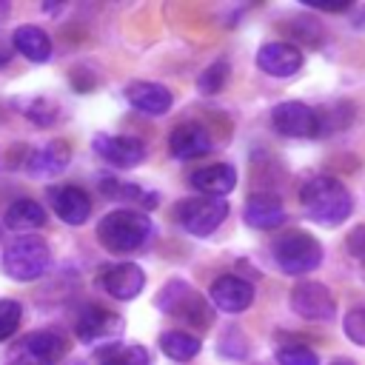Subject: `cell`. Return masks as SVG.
Wrapping results in <instances>:
<instances>
[{"label": "cell", "mask_w": 365, "mask_h": 365, "mask_svg": "<svg viewBox=\"0 0 365 365\" xmlns=\"http://www.w3.org/2000/svg\"><path fill=\"white\" fill-rule=\"evenodd\" d=\"M345 248H348V254H351L356 262L365 265V225H354V228L348 231Z\"/></svg>", "instance_id": "obj_33"}, {"label": "cell", "mask_w": 365, "mask_h": 365, "mask_svg": "<svg viewBox=\"0 0 365 365\" xmlns=\"http://www.w3.org/2000/svg\"><path fill=\"white\" fill-rule=\"evenodd\" d=\"M277 365H319V356L305 345L277 348Z\"/></svg>", "instance_id": "obj_31"}, {"label": "cell", "mask_w": 365, "mask_h": 365, "mask_svg": "<svg viewBox=\"0 0 365 365\" xmlns=\"http://www.w3.org/2000/svg\"><path fill=\"white\" fill-rule=\"evenodd\" d=\"M17 108L37 128H48V125H54L60 120V103L51 100V97H43V94L29 97V100H17Z\"/></svg>", "instance_id": "obj_23"}, {"label": "cell", "mask_w": 365, "mask_h": 365, "mask_svg": "<svg viewBox=\"0 0 365 365\" xmlns=\"http://www.w3.org/2000/svg\"><path fill=\"white\" fill-rule=\"evenodd\" d=\"M74 334L86 342V345H94L97 351H106V348H114L120 345V334H123V319L100 305H88L80 311L77 322H74Z\"/></svg>", "instance_id": "obj_8"}, {"label": "cell", "mask_w": 365, "mask_h": 365, "mask_svg": "<svg viewBox=\"0 0 365 365\" xmlns=\"http://www.w3.org/2000/svg\"><path fill=\"white\" fill-rule=\"evenodd\" d=\"M242 220H245V225H251V228H257V231L277 228V225H282V222H285L282 200H279L277 194H268V191L251 194V197H248V202H245Z\"/></svg>", "instance_id": "obj_17"}, {"label": "cell", "mask_w": 365, "mask_h": 365, "mask_svg": "<svg viewBox=\"0 0 365 365\" xmlns=\"http://www.w3.org/2000/svg\"><path fill=\"white\" fill-rule=\"evenodd\" d=\"M228 74H231L228 60H214V63H211V66L197 77V91H200L202 97L220 94V91H222V86H225V80H228Z\"/></svg>", "instance_id": "obj_27"}, {"label": "cell", "mask_w": 365, "mask_h": 365, "mask_svg": "<svg viewBox=\"0 0 365 365\" xmlns=\"http://www.w3.org/2000/svg\"><path fill=\"white\" fill-rule=\"evenodd\" d=\"M14 51H20L31 63H46L51 57V37L37 26H17L11 34Z\"/></svg>", "instance_id": "obj_21"}, {"label": "cell", "mask_w": 365, "mask_h": 365, "mask_svg": "<svg viewBox=\"0 0 365 365\" xmlns=\"http://www.w3.org/2000/svg\"><path fill=\"white\" fill-rule=\"evenodd\" d=\"M125 100H128L131 108H137L140 114H148V117H160L174 106V94L165 86L151 83V80L128 83L125 86Z\"/></svg>", "instance_id": "obj_14"}, {"label": "cell", "mask_w": 365, "mask_h": 365, "mask_svg": "<svg viewBox=\"0 0 365 365\" xmlns=\"http://www.w3.org/2000/svg\"><path fill=\"white\" fill-rule=\"evenodd\" d=\"M100 191H103V197L117 200V202H145V208H154V202H157V194H148L137 182H125V180H114V177H103Z\"/></svg>", "instance_id": "obj_24"}, {"label": "cell", "mask_w": 365, "mask_h": 365, "mask_svg": "<svg viewBox=\"0 0 365 365\" xmlns=\"http://www.w3.org/2000/svg\"><path fill=\"white\" fill-rule=\"evenodd\" d=\"M342 331H345V336H348L354 345H362V348H365V308L348 311L345 319H342Z\"/></svg>", "instance_id": "obj_32"}, {"label": "cell", "mask_w": 365, "mask_h": 365, "mask_svg": "<svg viewBox=\"0 0 365 365\" xmlns=\"http://www.w3.org/2000/svg\"><path fill=\"white\" fill-rule=\"evenodd\" d=\"M291 34L299 43H305V46H319L322 43V26L314 17H297V20H291Z\"/></svg>", "instance_id": "obj_30"}, {"label": "cell", "mask_w": 365, "mask_h": 365, "mask_svg": "<svg viewBox=\"0 0 365 365\" xmlns=\"http://www.w3.org/2000/svg\"><path fill=\"white\" fill-rule=\"evenodd\" d=\"M100 282H103L108 297H114V299H134L145 288V271L140 265H134V262H120V265L103 268Z\"/></svg>", "instance_id": "obj_15"}, {"label": "cell", "mask_w": 365, "mask_h": 365, "mask_svg": "<svg viewBox=\"0 0 365 365\" xmlns=\"http://www.w3.org/2000/svg\"><path fill=\"white\" fill-rule=\"evenodd\" d=\"M9 9H11V6H9V3H6V0H0V20H3V17H6V14H9Z\"/></svg>", "instance_id": "obj_36"}, {"label": "cell", "mask_w": 365, "mask_h": 365, "mask_svg": "<svg viewBox=\"0 0 365 365\" xmlns=\"http://www.w3.org/2000/svg\"><path fill=\"white\" fill-rule=\"evenodd\" d=\"M160 351L174 362H188L200 354V339L188 331H165L160 334Z\"/></svg>", "instance_id": "obj_25"}, {"label": "cell", "mask_w": 365, "mask_h": 365, "mask_svg": "<svg viewBox=\"0 0 365 365\" xmlns=\"http://www.w3.org/2000/svg\"><path fill=\"white\" fill-rule=\"evenodd\" d=\"M331 365H356V362H354V359H345V356H339V359H334Z\"/></svg>", "instance_id": "obj_37"}, {"label": "cell", "mask_w": 365, "mask_h": 365, "mask_svg": "<svg viewBox=\"0 0 365 365\" xmlns=\"http://www.w3.org/2000/svg\"><path fill=\"white\" fill-rule=\"evenodd\" d=\"M291 308L297 317L311 322H331L336 314V299L322 282H297L291 288Z\"/></svg>", "instance_id": "obj_10"}, {"label": "cell", "mask_w": 365, "mask_h": 365, "mask_svg": "<svg viewBox=\"0 0 365 365\" xmlns=\"http://www.w3.org/2000/svg\"><path fill=\"white\" fill-rule=\"evenodd\" d=\"M257 68L268 77H294L302 68V51L291 43H262L257 51Z\"/></svg>", "instance_id": "obj_13"}, {"label": "cell", "mask_w": 365, "mask_h": 365, "mask_svg": "<svg viewBox=\"0 0 365 365\" xmlns=\"http://www.w3.org/2000/svg\"><path fill=\"white\" fill-rule=\"evenodd\" d=\"M208 299H211L214 308H220L225 314H240L254 302V285L248 279H242V277L225 274V277L211 282Z\"/></svg>", "instance_id": "obj_12"}, {"label": "cell", "mask_w": 365, "mask_h": 365, "mask_svg": "<svg viewBox=\"0 0 365 365\" xmlns=\"http://www.w3.org/2000/svg\"><path fill=\"white\" fill-rule=\"evenodd\" d=\"M11 57H14V43H11V37L0 29V66H9Z\"/></svg>", "instance_id": "obj_34"}, {"label": "cell", "mask_w": 365, "mask_h": 365, "mask_svg": "<svg viewBox=\"0 0 365 365\" xmlns=\"http://www.w3.org/2000/svg\"><path fill=\"white\" fill-rule=\"evenodd\" d=\"M63 365H88V362H86V359H80V356H71V359H66Z\"/></svg>", "instance_id": "obj_35"}, {"label": "cell", "mask_w": 365, "mask_h": 365, "mask_svg": "<svg viewBox=\"0 0 365 365\" xmlns=\"http://www.w3.org/2000/svg\"><path fill=\"white\" fill-rule=\"evenodd\" d=\"M68 163H71V148H68V143L51 140V143H46L43 148H37V151L29 154L26 168H29V174H34V177H57L60 171H66Z\"/></svg>", "instance_id": "obj_20"}, {"label": "cell", "mask_w": 365, "mask_h": 365, "mask_svg": "<svg viewBox=\"0 0 365 365\" xmlns=\"http://www.w3.org/2000/svg\"><path fill=\"white\" fill-rule=\"evenodd\" d=\"M217 354L225 359H245L248 356V336L237 325H228L217 342Z\"/></svg>", "instance_id": "obj_28"}, {"label": "cell", "mask_w": 365, "mask_h": 365, "mask_svg": "<svg viewBox=\"0 0 365 365\" xmlns=\"http://www.w3.org/2000/svg\"><path fill=\"white\" fill-rule=\"evenodd\" d=\"M168 151L177 160H191V157H202L211 151V137L200 123H182L171 131L168 137Z\"/></svg>", "instance_id": "obj_19"}, {"label": "cell", "mask_w": 365, "mask_h": 365, "mask_svg": "<svg viewBox=\"0 0 365 365\" xmlns=\"http://www.w3.org/2000/svg\"><path fill=\"white\" fill-rule=\"evenodd\" d=\"M48 202L54 208V214L66 222V225H83L91 214V200L83 188L77 185H60V188H48Z\"/></svg>", "instance_id": "obj_16"}, {"label": "cell", "mask_w": 365, "mask_h": 365, "mask_svg": "<svg viewBox=\"0 0 365 365\" xmlns=\"http://www.w3.org/2000/svg\"><path fill=\"white\" fill-rule=\"evenodd\" d=\"M148 214L137 208H114L97 222V240L114 254H131L151 237Z\"/></svg>", "instance_id": "obj_2"}, {"label": "cell", "mask_w": 365, "mask_h": 365, "mask_svg": "<svg viewBox=\"0 0 365 365\" xmlns=\"http://www.w3.org/2000/svg\"><path fill=\"white\" fill-rule=\"evenodd\" d=\"M3 225L11 228V231H20V234L34 231V228L46 225V208L37 200H29V197L14 200L3 214Z\"/></svg>", "instance_id": "obj_22"}, {"label": "cell", "mask_w": 365, "mask_h": 365, "mask_svg": "<svg viewBox=\"0 0 365 365\" xmlns=\"http://www.w3.org/2000/svg\"><path fill=\"white\" fill-rule=\"evenodd\" d=\"M91 151L103 157L106 163H111L114 168H134L148 154L143 140L128 137V134H103V131L91 137Z\"/></svg>", "instance_id": "obj_11"}, {"label": "cell", "mask_w": 365, "mask_h": 365, "mask_svg": "<svg viewBox=\"0 0 365 365\" xmlns=\"http://www.w3.org/2000/svg\"><path fill=\"white\" fill-rule=\"evenodd\" d=\"M271 125L279 137L311 140L319 134V114L299 100H285L271 108Z\"/></svg>", "instance_id": "obj_9"}, {"label": "cell", "mask_w": 365, "mask_h": 365, "mask_svg": "<svg viewBox=\"0 0 365 365\" xmlns=\"http://www.w3.org/2000/svg\"><path fill=\"white\" fill-rule=\"evenodd\" d=\"M299 202H302V211L308 214L311 222L328 225V228L342 225L354 211L351 191L336 177H328V174L305 180L299 188Z\"/></svg>", "instance_id": "obj_1"}, {"label": "cell", "mask_w": 365, "mask_h": 365, "mask_svg": "<svg viewBox=\"0 0 365 365\" xmlns=\"http://www.w3.org/2000/svg\"><path fill=\"white\" fill-rule=\"evenodd\" d=\"M100 365H151V356L143 345H114L106 351H97Z\"/></svg>", "instance_id": "obj_26"}, {"label": "cell", "mask_w": 365, "mask_h": 365, "mask_svg": "<svg viewBox=\"0 0 365 365\" xmlns=\"http://www.w3.org/2000/svg\"><path fill=\"white\" fill-rule=\"evenodd\" d=\"M51 265L48 242L37 234H20L14 237L3 251V271L17 282H34L40 279Z\"/></svg>", "instance_id": "obj_3"}, {"label": "cell", "mask_w": 365, "mask_h": 365, "mask_svg": "<svg viewBox=\"0 0 365 365\" xmlns=\"http://www.w3.org/2000/svg\"><path fill=\"white\" fill-rule=\"evenodd\" d=\"M228 217V202L220 197H188L177 202V222L191 237L214 234Z\"/></svg>", "instance_id": "obj_6"}, {"label": "cell", "mask_w": 365, "mask_h": 365, "mask_svg": "<svg viewBox=\"0 0 365 365\" xmlns=\"http://www.w3.org/2000/svg\"><path fill=\"white\" fill-rule=\"evenodd\" d=\"M274 262L285 274H308L322 262V245L305 231H291L274 242Z\"/></svg>", "instance_id": "obj_5"}, {"label": "cell", "mask_w": 365, "mask_h": 365, "mask_svg": "<svg viewBox=\"0 0 365 365\" xmlns=\"http://www.w3.org/2000/svg\"><path fill=\"white\" fill-rule=\"evenodd\" d=\"M188 182L202 194V197H225L234 191L237 185V168L228 165V163H214V165H205V168H197Z\"/></svg>", "instance_id": "obj_18"}, {"label": "cell", "mask_w": 365, "mask_h": 365, "mask_svg": "<svg viewBox=\"0 0 365 365\" xmlns=\"http://www.w3.org/2000/svg\"><path fill=\"white\" fill-rule=\"evenodd\" d=\"M23 319V305L17 299H0V342H6Z\"/></svg>", "instance_id": "obj_29"}, {"label": "cell", "mask_w": 365, "mask_h": 365, "mask_svg": "<svg viewBox=\"0 0 365 365\" xmlns=\"http://www.w3.org/2000/svg\"><path fill=\"white\" fill-rule=\"evenodd\" d=\"M66 356V339L54 331H31L14 342L3 365H57Z\"/></svg>", "instance_id": "obj_7"}, {"label": "cell", "mask_w": 365, "mask_h": 365, "mask_svg": "<svg viewBox=\"0 0 365 365\" xmlns=\"http://www.w3.org/2000/svg\"><path fill=\"white\" fill-rule=\"evenodd\" d=\"M157 308L174 319H182L185 325H191L197 331H205L214 319L205 297L197 294L185 279H168L163 285V291L157 294Z\"/></svg>", "instance_id": "obj_4"}]
</instances>
